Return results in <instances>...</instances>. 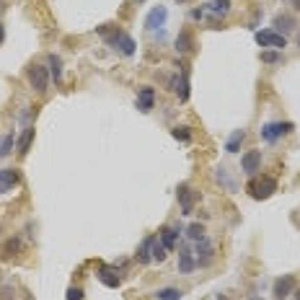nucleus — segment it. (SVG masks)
<instances>
[{
  "label": "nucleus",
  "mask_w": 300,
  "mask_h": 300,
  "mask_svg": "<svg viewBox=\"0 0 300 300\" xmlns=\"http://www.w3.org/2000/svg\"><path fill=\"white\" fill-rule=\"evenodd\" d=\"M96 34L99 36H104V41L114 50V52H119V55H124V57H132L135 55V39L127 34V31H122V29H117L114 24H104V26H99L96 29Z\"/></svg>",
  "instance_id": "obj_1"
},
{
  "label": "nucleus",
  "mask_w": 300,
  "mask_h": 300,
  "mask_svg": "<svg viewBox=\"0 0 300 300\" xmlns=\"http://www.w3.org/2000/svg\"><path fill=\"white\" fill-rule=\"evenodd\" d=\"M277 192V179H272V176H253L251 181H248V194L256 199V202H262V199H269L272 194Z\"/></svg>",
  "instance_id": "obj_2"
},
{
  "label": "nucleus",
  "mask_w": 300,
  "mask_h": 300,
  "mask_svg": "<svg viewBox=\"0 0 300 300\" xmlns=\"http://www.w3.org/2000/svg\"><path fill=\"white\" fill-rule=\"evenodd\" d=\"M26 78H29L31 88H34L36 94H44V91L50 88V67H47V65H39V62L29 65V67H26Z\"/></svg>",
  "instance_id": "obj_3"
},
{
  "label": "nucleus",
  "mask_w": 300,
  "mask_h": 300,
  "mask_svg": "<svg viewBox=\"0 0 300 300\" xmlns=\"http://www.w3.org/2000/svg\"><path fill=\"white\" fill-rule=\"evenodd\" d=\"M176 199H179V207H181V215L187 218V215H192L194 212V204L202 199V194L199 192H194L192 187H187V184H179V189H176Z\"/></svg>",
  "instance_id": "obj_4"
},
{
  "label": "nucleus",
  "mask_w": 300,
  "mask_h": 300,
  "mask_svg": "<svg viewBox=\"0 0 300 300\" xmlns=\"http://www.w3.org/2000/svg\"><path fill=\"white\" fill-rule=\"evenodd\" d=\"M290 132H292V124H290V122H267V124L262 127V140L269 143V145H274L280 137H285V135H290Z\"/></svg>",
  "instance_id": "obj_5"
},
{
  "label": "nucleus",
  "mask_w": 300,
  "mask_h": 300,
  "mask_svg": "<svg viewBox=\"0 0 300 300\" xmlns=\"http://www.w3.org/2000/svg\"><path fill=\"white\" fill-rule=\"evenodd\" d=\"M256 44L259 47H272V50H285L287 47V36L277 34L274 29H262V31H256Z\"/></svg>",
  "instance_id": "obj_6"
},
{
  "label": "nucleus",
  "mask_w": 300,
  "mask_h": 300,
  "mask_svg": "<svg viewBox=\"0 0 300 300\" xmlns=\"http://www.w3.org/2000/svg\"><path fill=\"white\" fill-rule=\"evenodd\" d=\"M168 21V8L166 6H155L145 13V29L148 31H160Z\"/></svg>",
  "instance_id": "obj_7"
},
{
  "label": "nucleus",
  "mask_w": 300,
  "mask_h": 300,
  "mask_svg": "<svg viewBox=\"0 0 300 300\" xmlns=\"http://www.w3.org/2000/svg\"><path fill=\"white\" fill-rule=\"evenodd\" d=\"M171 88L176 91V96H179L181 104H187L189 96H192V91H189V75H187L184 70H179L174 78H171Z\"/></svg>",
  "instance_id": "obj_8"
},
{
  "label": "nucleus",
  "mask_w": 300,
  "mask_h": 300,
  "mask_svg": "<svg viewBox=\"0 0 300 300\" xmlns=\"http://www.w3.org/2000/svg\"><path fill=\"white\" fill-rule=\"evenodd\" d=\"M241 168L246 176H256V171L262 168V150H246L241 158Z\"/></svg>",
  "instance_id": "obj_9"
},
{
  "label": "nucleus",
  "mask_w": 300,
  "mask_h": 300,
  "mask_svg": "<svg viewBox=\"0 0 300 300\" xmlns=\"http://www.w3.org/2000/svg\"><path fill=\"white\" fill-rule=\"evenodd\" d=\"M230 8H233L230 0H207V3L202 6L204 16H215V18H225L230 13Z\"/></svg>",
  "instance_id": "obj_10"
},
{
  "label": "nucleus",
  "mask_w": 300,
  "mask_h": 300,
  "mask_svg": "<svg viewBox=\"0 0 300 300\" xmlns=\"http://www.w3.org/2000/svg\"><path fill=\"white\" fill-rule=\"evenodd\" d=\"M197 243V267H207L210 262H212V253H215V246H212V241L204 236V238H199V241H194Z\"/></svg>",
  "instance_id": "obj_11"
},
{
  "label": "nucleus",
  "mask_w": 300,
  "mask_h": 300,
  "mask_svg": "<svg viewBox=\"0 0 300 300\" xmlns=\"http://www.w3.org/2000/svg\"><path fill=\"white\" fill-rule=\"evenodd\" d=\"M197 267V259H194V248L189 243L181 246V253H179V272L181 274H192Z\"/></svg>",
  "instance_id": "obj_12"
},
{
  "label": "nucleus",
  "mask_w": 300,
  "mask_h": 300,
  "mask_svg": "<svg viewBox=\"0 0 300 300\" xmlns=\"http://www.w3.org/2000/svg\"><path fill=\"white\" fill-rule=\"evenodd\" d=\"M155 106V88H150V85H143V88L137 91V109L143 114H150Z\"/></svg>",
  "instance_id": "obj_13"
},
{
  "label": "nucleus",
  "mask_w": 300,
  "mask_h": 300,
  "mask_svg": "<svg viewBox=\"0 0 300 300\" xmlns=\"http://www.w3.org/2000/svg\"><path fill=\"white\" fill-rule=\"evenodd\" d=\"M99 282L101 285H106V287H111V290H117L119 285H122V277H119V272H117V267H109V264H104L101 269H99Z\"/></svg>",
  "instance_id": "obj_14"
},
{
  "label": "nucleus",
  "mask_w": 300,
  "mask_h": 300,
  "mask_svg": "<svg viewBox=\"0 0 300 300\" xmlns=\"http://www.w3.org/2000/svg\"><path fill=\"white\" fill-rule=\"evenodd\" d=\"M295 290V277L285 274L280 280H274V300H287V295Z\"/></svg>",
  "instance_id": "obj_15"
},
{
  "label": "nucleus",
  "mask_w": 300,
  "mask_h": 300,
  "mask_svg": "<svg viewBox=\"0 0 300 300\" xmlns=\"http://www.w3.org/2000/svg\"><path fill=\"white\" fill-rule=\"evenodd\" d=\"M34 137H36L34 124H31V127H24L21 135H18V140H16V153H18V155H26L29 148H31V143H34Z\"/></svg>",
  "instance_id": "obj_16"
},
{
  "label": "nucleus",
  "mask_w": 300,
  "mask_h": 300,
  "mask_svg": "<svg viewBox=\"0 0 300 300\" xmlns=\"http://www.w3.org/2000/svg\"><path fill=\"white\" fill-rule=\"evenodd\" d=\"M21 181V174L16 168H0V192H11Z\"/></svg>",
  "instance_id": "obj_17"
},
{
  "label": "nucleus",
  "mask_w": 300,
  "mask_h": 300,
  "mask_svg": "<svg viewBox=\"0 0 300 300\" xmlns=\"http://www.w3.org/2000/svg\"><path fill=\"white\" fill-rule=\"evenodd\" d=\"M215 179H218V184H220L223 189H228V192H238V189H241L238 179H236V176H230V174H228V171H225L223 166L215 171Z\"/></svg>",
  "instance_id": "obj_18"
},
{
  "label": "nucleus",
  "mask_w": 300,
  "mask_h": 300,
  "mask_svg": "<svg viewBox=\"0 0 300 300\" xmlns=\"http://www.w3.org/2000/svg\"><path fill=\"white\" fill-rule=\"evenodd\" d=\"M272 24H274L277 34H282V36H285V34H292V31H295V26H297V24H295V18H292V16H287V13L274 16V21H272Z\"/></svg>",
  "instance_id": "obj_19"
},
{
  "label": "nucleus",
  "mask_w": 300,
  "mask_h": 300,
  "mask_svg": "<svg viewBox=\"0 0 300 300\" xmlns=\"http://www.w3.org/2000/svg\"><path fill=\"white\" fill-rule=\"evenodd\" d=\"M153 241H155V236H148L140 243V248H137V262L140 264H150L153 262Z\"/></svg>",
  "instance_id": "obj_20"
},
{
  "label": "nucleus",
  "mask_w": 300,
  "mask_h": 300,
  "mask_svg": "<svg viewBox=\"0 0 300 300\" xmlns=\"http://www.w3.org/2000/svg\"><path fill=\"white\" fill-rule=\"evenodd\" d=\"M179 228H163L160 230V243L166 246V251H174L176 248V243H179Z\"/></svg>",
  "instance_id": "obj_21"
},
{
  "label": "nucleus",
  "mask_w": 300,
  "mask_h": 300,
  "mask_svg": "<svg viewBox=\"0 0 300 300\" xmlns=\"http://www.w3.org/2000/svg\"><path fill=\"white\" fill-rule=\"evenodd\" d=\"M192 44H194V36L184 29L179 36H176V52L179 55H184V52H192Z\"/></svg>",
  "instance_id": "obj_22"
},
{
  "label": "nucleus",
  "mask_w": 300,
  "mask_h": 300,
  "mask_svg": "<svg viewBox=\"0 0 300 300\" xmlns=\"http://www.w3.org/2000/svg\"><path fill=\"white\" fill-rule=\"evenodd\" d=\"M243 137H246L243 130H233V135L225 140V150H228V153H238L241 145H243Z\"/></svg>",
  "instance_id": "obj_23"
},
{
  "label": "nucleus",
  "mask_w": 300,
  "mask_h": 300,
  "mask_svg": "<svg viewBox=\"0 0 300 300\" xmlns=\"http://www.w3.org/2000/svg\"><path fill=\"white\" fill-rule=\"evenodd\" d=\"M50 78L60 85L62 83V60L57 55H50Z\"/></svg>",
  "instance_id": "obj_24"
},
{
  "label": "nucleus",
  "mask_w": 300,
  "mask_h": 300,
  "mask_svg": "<svg viewBox=\"0 0 300 300\" xmlns=\"http://www.w3.org/2000/svg\"><path fill=\"white\" fill-rule=\"evenodd\" d=\"M181 295H184V292H181L179 287H160V290L155 292L158 300H181Z\"/></svg>",
  "instance_id": "obj_25"
},
{
  "label": "nucleus",
  "mask_w": 300,
  "mask_h": 300,
  "mask_svg": "<svg viewBox=\"0 0 300 300\" xmlns=\"http://www.w3.org/2000/svg\"><path fill=\"white\" fill-rule=\"evenodd\" d=\"M171 135H174V140H179V143H192V130H189L187 124L174 127V130H171Z\"/></svg>",
  "instance_id": "obj_26"
},
{
  "label": "nucleus",
  "mask_w": 300,
  "mask_h": 300,
  "mask_svg": "<svg viewBox=\"0 0 300 300\" xmlns=\"http://www.w3.org/2000/svg\"><path fill=\"white\" fill-rule=\"evenodd\" d=\"M204 238V225L202 223H189L187 225V241H199Z\"/></svg>",
  "instance_id": "obj_27"
},
{
  "label": "nucleus",
  "mask_w": 300,
  "mask_h": 300,
  "mask_svg": "<svg viewBox=\"0 0 300 300\" xmlns=\"http://www.w3.org/2000/svg\"><path fill=\"white\" fill-rule=\"evenodd\" d=\"M36 117V106H26V111L18 114V124H21V130L24 127H31V119Z\"/></svg>",
  "instance_id": "obj_28"
},
{
  "label": "nucleus",
  "mask_w": 300,
  "mask_h": 300,
  "mask_svg": "<svg viewBox=\"0 0 300 300\" xmlns=\"http://www.w3.org/2000/svg\"><path fill=\"white\" fill-rule=\"evenodd\" d=\"M166 256H168L166 246H163V243H160V241L155 238V241H153V262H163Z\"/></svg>",
  "instance_id": "obj_29"
},
{
  "label": "nucleus",
  "mask_w": 300,
  "mask_h": 300,
  "mask_svg": "<svg viewBox=\"0 0 300 300\" xmlns=\"http://www.w3.org/2000/svg\"><path fill=\"white\" fill-rule=\"evenodd\" d=\"M18 248H21V238H18V236H13V238L6 243V256H16V253H18Z\"/></svg>",
  "instance_id": "obj_30"
},
{
  "label": "nucleus",
  "mask_w": 300,
  "mask_h": 300,
  "mask_svg": "<svg viewBox=\"0 0 300 300\" xmlns=\"http://www.w3.org/2000/svg\"><path fill=\"white\" fill-rule=\"evenodd\" d=\"M85 297V290L83 287H67V295H65V300H83Z\"/></svg>",
  "instance_id": "obj_31"
},
{
  "label": "nucleus",
  "mask_w": 300,
  "mask_h": 300,
  "mask_svg": "<svg viewBox=\"0 0 300 300\" xmlns=\"http://www.w3.org/2000/svg\"><path fill=\"white\" fill-rule=\"evenodd\" d=\"M280 60H282V57H280V52H269V50H267V52H262V62H267V65H277Z\"/></svg>",
  "instance_id": "obj_32"
},
{
  "label": "nucleus",
  "mask_w": 300,
  "mask_h": 300,
  "mask_svg": "<svg viewBox=\"0 0 300 300\" xmlns=\"http://www.w3.org/2000/svg\"><path fill=\"white\" fill-rule=\"evenodd\" d=\"M287 3H290V6L295 8V11H300V0H287Z\"/></svg>",
  "instance_id": "obj_33"
},
{
  "label": "nucleus",
  "mask_w": 300,
  "mask_h": 300,
  "mask_svg": "<svg viewBox=\"0 0 300 300\" xmlns=\"http://www.w3.org/2000/svg\"><path fill=\"white\" fill-rule=\"evenodd\" d=\"M3 39H6V29H3V24H0V44H3Z\"/></svg>",
  "instance_id": "obj_34"
},
{
  "label": "nucleus",
  "mask_w": 300,
  "mask_h": 300,
  "mask_svg": "<svg viewBox=\"0 0 300 300\" xmlns=\"http://www.w3.org/2000/svg\"><path fill=\"white\" fill-rule=\"evenodd\" d=\"M248 300H264V297H259V295H248Z\"/></svg>",
  "instance_id": "obj_35"
},
{
  "label": "nucleus",
  "mask_w": 300,
  "mask_h": 300,
  "mask_svg": "<svg viewBox=\"0 0 300 300\" xmlns=\"http://www.w3.org/2000/svg\"><path fill=\"white\" fill-rule=\"evenodd\" d=\"M295 300H300V290H295Z\"/></svg>",
  "instance_id": "obj_36"
},
{
  "label": "nucleus",
  "mask_w": 300,
  "mask_h": 300,
  "mask_svg": "<svg viewBox=\"0 0 300 300\" xmlns=\"http://www.w3.org/2000/svg\"><path fill=\"white\" fill-rule=\"evenodd\" d=\"M135 3H137V6H143V3H145V0H135Z\"/></svg>",
  "instance_id": "obj_37"
},
{
  "label": "nucleus",
  "mask_w": 300,
  "mask_h": 300,
  "mask_svg": "<svg viewBox=\"0 0 300 300\" xmlns=\"http://www.w3.org/2000/svg\"><path fill=\"white\" fill-rule=\"evenodd\" d=\"M218 300H225V297H223V295H218Z\"/></svg>",
  "instance_id": "obj_38"
}]
</instances>
